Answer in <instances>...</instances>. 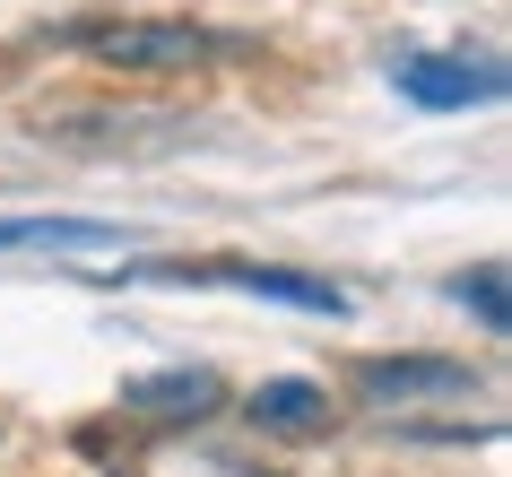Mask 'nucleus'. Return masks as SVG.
Returning a JSON list of instances; mask_svg holds the SVG:
<instances>
[{
	"mask_svg": "<svg viewBox=\"0 0 512 477\" xmlns=\"http://www.w3.org/2000/svg\"><path fill=\"white\" fill-rule=\"evenodd\" d=\"M122 399H131L139 417H209L217 408V373H148V382H131Z\"/></svg>",
	"mask_w": 512,
	"mask_h": 477,
	"instance_id": "7",
	"label": "nucleus"
},
{
	"mask_svg": "<svg viewBox=\"0 0 512 477\" xmlns=\"http://www.w3.org/2000/svg\"><path fill=\"white\" fill-rule=\"evenodd\" d=\"M252 425H261V434H322V425H330V391H322V382H304V373L261 382V391H252Z\"/></svg>",
	"mask_w": 512,
	"mask_h": 477,
	"instance_id": "5",
	"label": "nucleus"
},
{
	"mask_svg": "<svg viewBox=\"0 0 512 477\" xmlns=\"http://www.w3.org/2000/svg\"><path fill=\"white\" fill-rule=\"evenodd\" d=\"M87 243H113V226H96V217H0V252H87Z\"/></svg>",
	"mask_w": 512,
	"mask_h": 477,
	"instance_id": "6",
	"label": "nucleus"
},
{
	"mask_svg": "<svg viewBox=\"0 0 512 477\" xmlns=\"http://www.w3.org/2000/svg\"><path fill=\"white\" fill-rule=\"evenodd\" d=\"M139 278H165V287H243V295H278V304H304V313H348V295L322 287V278H287V269H252V261H157Z\"/></svg>",
	"mask_w": 512,
	"mask_h": 477,
	"instance_id": "3",
	"label": "nucleus"
},
{
	"mask_svg": "<svg viewBox=\"0 0 512 477\" xmlns=\"http://www.w3.org/2000/svg\"><path fill=\"white\" fill-rule=\"evenodd\" d=\"M79 53L105 70H191L217 53V35L191 18H122V27H79Z\"/></svg>",
	"mask_w": 512,
	"mask_h": 477,
	"instance_id": "1",
	"label": "nucleus"
},
{
	"mask_svg": "<svg viewBox=\"0 0 512 477\" xmlns=\"http://www.w3.org/2000/svg\"><path fill=\"white\" fill-rule=\"evenodd\" d=\"M460 304H478V321H486V330H504V269H495V261H486L478 269V278H460Z\"/></svg>",
	"mask_w": 512,
	"mask_h": 477,
	"instance_id": "8",
	"label": "nucleus"
},
{
	"mask_svg": "<svg viewBox=\"0 0 512 477\" xmlns=\"http://www.w3.org/2000/svg\"><path fill=\"white\" fill-rule=\"evenodd\" d=\"M391 79H400V96H417V105H478V96H504V70H495V61H460V53H408Z\"/></svg>",
	"mask_w": 512,
	"mask_h": 477,
	"instance_id": "4",
	"label": "nucleus"
},
{
	"mask_svg": "<svg viewBox=\"0 0 512 477\" xmlns=\"http://www.w3.org/2000/svg\"><path fill=\"white\" fill-rule=\"evenodd\" d=\"M486 382L460 356H365L356 365V399L374 408H426V399H478Z\"/></svg>",
	"mask_w": 512,
	"mask_h": 477,
	"instance_id": "2",
	"label": "nucleus"
}]
</instances>
